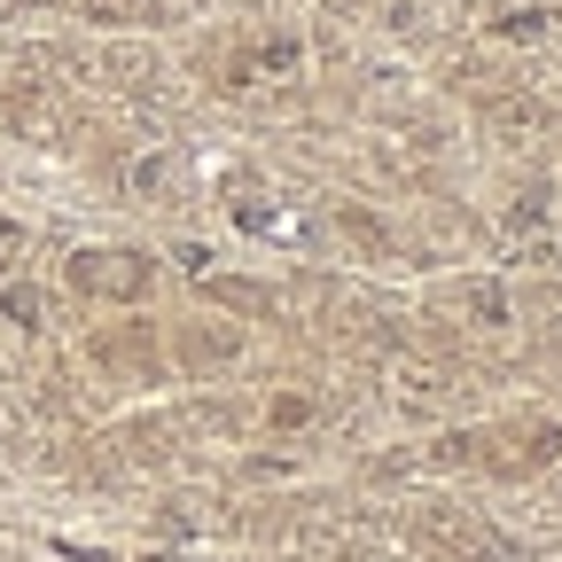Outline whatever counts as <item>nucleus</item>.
<instances>
[{"instance_id":"f257e3e1","label":"nucleus","mask_w":562,"mask_h":562,"mask_svg":"<svg viewBox=\"0 0 562 562\" xmlns=\"http://www.w3.org/2000/svg\"><path fill=\"white\" fill-rule=\"evenodd\" d=\"M70 281H79V297H140V290H149V258H133V250H87L79 266H70Z\"/></svg>"},{"instance_id":"f03ea898","label":"nucleus","mask_w":562,"mask_h":562,"mask_svg":"<svg viewBox=\"0 0 562 562\" xmlns=\"http://www.w3.org/2000/svg\"><path fill=\"white\" fill-rule=\"evenodd\" d=\"M203 297L211 305H235V313H273V290H258V281H227V273H203Z\"/></svg>"}]
</instances>
